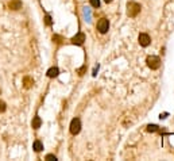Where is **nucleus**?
<instances>
[{
	"mask_svg": "<svg viewBox=\"0 0 174 161\" xmlns=\"http://www.w3.org/2000/svg\"><path fill=\"white\" fill-rule=\"evenodd\" d=\"M80 130H81V121H80L78 118L72 119V122H70V133H72L73 135H76L80 133Z\"/></svg>",
	"mask_w": 174,
	"mask_h": 161,
	"instance_id": "20e7f679",
	"label": "nucleus"
},
{
	"mask_svg": "<svg viewBox=\"0 0 174 161\" xmlns=\"http://www.w3.org/2000/svg\"><path fill=\"white\" fill-rule=\"evenodd\" d=\"M158 126H155V125H149L147 126V131H150V133H155V131H158Z\"/></svg>",
	"mask_w": 174,
	"mask_h": 161,
	"instance_id": "f8f14e48",
	"label": "nucleus"
},
{
	"mask_svg": "<svg viewBox=\"0 0 174 161\" xmlns=\"http://www.w3.org/2000/svg\"><path fill=\"white\" fill-rule=\"evenodd\" d=\"M109 29V22H108L107 18H101V19L97 22V30L99 32H101V34H105Z\"/></svg>",
	"mask_w": 174,
	"mask_h": 161,
	"instance_id": "7ed1b4c3",
	"label": "nucleus"
},
{
	"mask_svg": "<svg viewBox=\"0 0 174 161\" xmlns=\"http://www.w3.org/2000/svg\"><path fill=\"white\" fill-rule=\"evenodd\" d=\"M23 84H24V88H31L32 87V84H34V80H32L31 77H29V76H26L24 79H23Z\"/></svg>",
	"mask_w": 174,
	"mask_h": 161,
	"instance_id": "9d476101",
	"label": "nucleus"
},
{
	"mask_svg": "<svg viewBox=\"0 0 174 161\" xmlns=\"http://www.w3.org/2000/svg\"><path fill=\"white\" fill-rule=\"evenodd\" d=\"M85 69H86V66H82L81 69H80V71H78V74H80V76H82V74H84V72H85Z\"/></svg>",
	"mask_w": 174,
	"mask_h": 161,
	"instance_id": "a211bd4d",
	"label": "nucleus"
},
{
	"mask_svg": "<svg viewBox=\"0 0 174 161\" xmlns=\"http://www.w3.org/2000/svg\"><path fill=\"white\" fill-rule=\"evenodd\" d=\"M140 4H138L136 1H128L127 3V16L130 18H135L138 16V14L140 12Z\"/></svg>",
	"mask_w": 174,
	"mask_h": 161,
	"instance_id": "f257e3e1",
	"label": "nucleus"
},
{
	"mask_svg": "<svg viewBox=\"0 0 174 161\" xmlns=\"http://www.w3.org/2000/svg\"><path fill=\"white\" fill-rule=\"evenodd\" d=\"M41 125H42L41 118H39V116H34V119H32V129H35V130L39 129Z\"/></svg>",
	"mask_w": 174,
	"mask_h": 161,
	"instance_id": "9b49d317",
	"label": "nucleus"
},
{
	"mask_svg": "<svg viewBox=\"0 0 174 161\" xmlns=\"http://www.w3.org/2000/svg\"><path fill=\"white\" fill-rule=\"evenodd\" d=\"M45 23H46L47 26H50L51 23H53V20H51V16H50V15H46V16H45Z\"/></svg>",
	"mask_w": 174,
	"mask_h": 161,
	"instance_id": "4468645a",
	"label": "nucleus"
},
{
	"mask_svg": "<svg viewBox=\"0 0 174 161\" xmlns=\"http://www.w3.org/2000/svg\"><path fill=\"white\" fill-rule=\"evenodd\" d=\"M70 41H72L73 45H82L84 41H85V34H84V32H78V34H76Z\"/></svg>",
	"mask_w": 174,
	"mask_h": 161,
	"instance_id": "423d86ee",
	"label": "nucleus"
},
{
	"mask_svg": "<svg viewBox=\"0 0 174 161\" xmlns=\"http://www.w3.org/2000/svg\"><path fill=\"white\" fill-rule=\"evenodd\" d=\"M32 149H34V150L37 152V153H39V152H42V150H43V144H42L41 141H38V139H37V141H34V145H32Z\"/></svg>",
	"mask_w": 174,
	"mask_h": 161,
	"instance_id": "1a4fd4ad",
	"label": "nucleus"
},
{
	"mask_svg": "<svg viewBox=\"0 0 174 161\" xmlns=\"http://www.w3.org/2000/svg\"><path fill=\"white\" fill-rule=\"evenodd\" d=\"M146 62H147V66L150 69H152V71H155V69H158L161 66V58L157 57V56H149L146 58Z\"/></svg>",
	"mask_w": 174,
	"mask_h": 161,
	"instance_id": "f03ea898",
	"label": "nucleus"
},
{
	"mask_svg": "<svg viewBox=\"0 0 174 161\" xmlns=\"http://www.w3.org/2000/svg\"><path fill=\"white\" fill-rule=\"evenodd\" d=\"M58 74H60V71H58V68L57 66H53V68H50V69H49L47 71V76L49 77H57Z\"/></svg>",
	"mask_w": 174,
	"mask_h": 161,
	"instance_id": "6e6552de",
	"label": "nucleus"
},
{
	"mask_svg": "<svg viewBox=\"0 0 174 161\" xmlns=\"http://www.w3.org/2000/svg\"><path fill=\"white\" fill-rule=\"evenodd\" d=\"M138 41H139V45L143 46V48H147V46L151 43V38H150V35L146 34V32H140L139 37H138Z\"/></svg>",
	"mask_w": 174,
	"mask_h": 161,
	"instance_id": "39448f33",
	"label": "nucleus"
},
{
	"mask_svg": "<svg viewBox=\"0 0 174 161\" xmlns=\"http://www.w3.org/2000/svg\"><path fill=\"white\" fill-rule=\"evenodd\" d=\"M89 1H91L92 7H95V8H99V7H100V0H89Z\"/></svg>",
	"mask_w": 174,
	"mask_h": 161,
	"instance_id": "ddd939ff",
	"label": "nucleus"
},
{
	"mask_svg": "<svg viewBox=\"0 0 174 161\" xmlns=\"http://www.w3.org/2000/svg\"><path fill=\"white\" fill-rule=\"evenodd\" d=\"M6 111V103L3 100H0V113H4Z\"/></svg>",
	"mask_w": 174,
	"mask_h": 161,
	"instance_id": "2eb2a0df",
	"label": "nucleus"
},
{
	"mask_svg": "<svg viewBox=\"0 0 174 161\" xmlns=\"http://www.w3.org/2000/svg\"><path fill=\"white\" fill-rule=\"evenodd\" d=\"M104 1H105V3H111L112 0H104Z\"/></svg>",
	"mask_w": 174,
	"mask_h": 161,
	"instance_id": "6ab92c4d",
	"label": "nucleus"
},
{
	"mask_svg": "<svg viewBox=\"0 0 174 161\" xmlns=\"http://www.w3.org/2000/svg\"><path fill=\"white\" fill-rule=\"evenodd\" d=\"M8 7L14 11L20 10V8H22V1H20V0H11L10 3H8Z\"/></svg>",
	"mask_w": 174,
	"mask_h": 161,
	"instance_id": "0eeeda50",
	"label": "nucleus"
},
{
	"mask_svg": "<svg viewBox=\"0 0 174 161\" xmlns=\"http://www.w3.org/2000/svg\"><path fill=\"white\" fill-rule=\"evenodd\" d=\"M53 41L57 42V43H61V42H62V38H61L60 35H53Z\"/></svg>",
	"mask_w": 174,
	"mask_h": 161,
	"instance_id": "dca6fc26",
	"label": "nucleus"
},
{
	"mask_svg": "<svg viewBox=\"0 0 174 161\" xmlns=\"http://www.w3.org/2000/svg\"><path fill=\"white\" fill-rule=\"evenodd\" d=\"M46 160H54V161H55V160H57V157H55L54 155H47V156H46Z\"/></svg>",
	"mask_w": 174,
	"mask_h": 161,
	"instance_id": "f3484780",
	"label": "nucleus"
}]
</instances>
